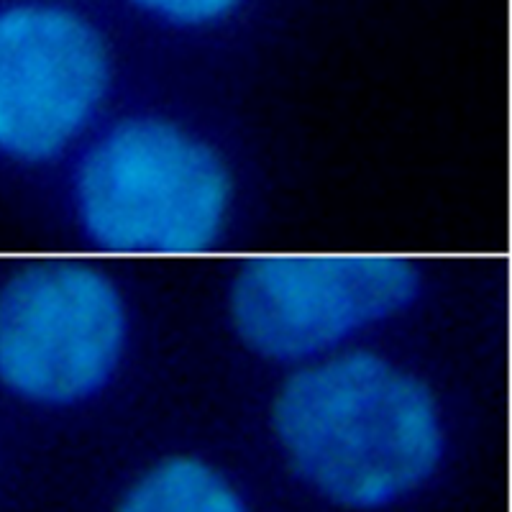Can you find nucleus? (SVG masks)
<instances>
[{
    "mask_svg": "<svg viewBox=\"0 0 512 512\" xmlns=\"http://www.w3.org/2000/svg\"><path fill=\"white\" fill-rule=\"evenodd\" d=\"M134 3L167 21L195 26L221 18L223 13L231 11L236 0H134Z\"/></svg>",
    "mask_w": 512,
    "mask_h": 512,
    "instance_id": "0eeeda50",
    "label": "nucleus"
},
{
    "mask_svg": "<svg viewBox=\"0 0 512 512\" xmlns=\"http://www.w3.org/2000/svg\"><path fill=\"white\" fill-rule=\"evenodd\" d=\"M274 431L305 482L361 510L420 487L443 451L428 387L364 351L292 374L274 402Z\"/></svg>",
    "mask_w": 512,
    "mask_h": 512,
    "instance_id": "f257e3e1",
    "label": "nucleus"
},
{
    "mask_svg": "<svg viewBox=\"0 0 512 512\" xmlns=\"http://www.w3.org/2000/svg\"><path fill=\"white\" fill-rule=\"evenodd\" d=\"M418 282L400 256H267L241 269L231 315L256 354L303 359L413 303Z\"/></svg>",
    "mask_w": 512,
    "mask_h": 512,
    "instance_id": "20e7f679",
    "label": "nucleus"
},
{
    "mask_svg": "<svg viewBox=\"0 0 512 512\" xmlns=\"http://www.w3.org/2000/svg\"><path fill=\"white\" fill-rule=\"evenodd\" d=\"M126 341V310L98 269L39 262L0 287V384L64 405L108 382Z\"/></svg>",
    "mask_w": 512,
    "mask_h": 512,
    "instance_id": "7ed1b4c3",
    "label": "nucleus"
},
{
    "mask_svg": "<svg viewBox=\"0 0 512 512\" xmlns=\"http://www.w3.org/2000/svg\"><path fill=\"white\" fill-rule=\"evenodd\" d=\"M108 80V52L85 18L54 6L0 11V157H59L95 116Z\"/></svg>",
    "mask_w": 512,
    "mask_h": 512,
    "instance_id": "39448f33",
    "label": "nucleus"
},
{
    "mask_svg": "<svg viewBox=\"0 0 512 512\" xmlns=\"http://www.w3.org/2000/svg\"><path fill=\"white\" fill-rule=\"evenodd\" d=\"M231 177L213 146L159 118L111 128L77 177L90 239L121 254H200L216 244Z\"/></svg>",
    "mask_w": 512,
    "mask_h": 512,
    "instance_id": "f03ea898",
    "label": "nucleus"
},
{
    "mask_svg": "<svg viewBox=\"0 0 512 512\" xmlns=\"http://www.w3.org/2000/svg\"><path fill=\"white\" fill-rule=\"evenodd\" d=\"M118 512H246L236 489L198 459H169L146 474Z\"/></svg>",
    "mask_w": 512,
    "mask_h": 512,
    "instance_id": "423d86ee",
    "label": "nucleus"
}]
</instances>
